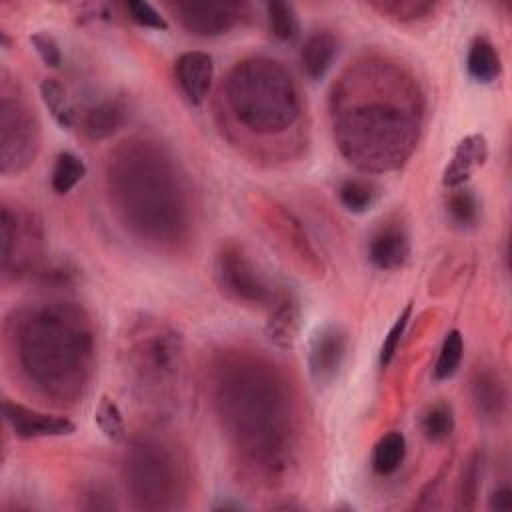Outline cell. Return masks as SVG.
I'll return each mask as SVG.
<instances>
[{
    "mask_svg": "<svg viewBox=\"0 0 512 512\" xmlns=\"http://www.w3.org/2000/svg\"><path fill=\"white\" fill-rule=\"evenodd\" d=\"M404 458H406V438L402 432L390 430L376 440L372 448L370 464L378 476H390L402 466Z\"/></svg>",
    "mask_w": 512,
    "mask_h": 512,
    "instance_id": "7402d4cb",
    "label": "cell"
},
{
    "mask_svg": "<svg viewBox=\"0 0 512 512\" xmlns=\"http://www.w3.org/2000/svg\"><path fill=\"white\" fill-rule=\"evenodd\" d=\"M88 168L86 162L76 156L74 152H60L54 160L52 166V174H50V186L56 194H68L72 188H76V184H80L86 176Z\"/></svg>",
    "mask_w": 512,
    "mask_h": 512,
    "instance_id": "83f0119b",
    "label": "cell"
},
{
    "mask_svg": "<svg viewBox=\"0 0 512 512\" xmlns=\"http://www.w3.org/2000/svg\"><path fill=\"white\" fill-rule=\"evenodd\" d=\"M462 356H464V338H462V332L460 330H448L444 340H442V346H440V352H438V358H436V364H434V380L442 382V380H448L452 378L460 364H462Z\"/></svg>",
    "mask_w": 512,
    "mask_h": 512,
    "instance_id": "4dcf8cb0",
    "label": "cell"
},
{
    "mask_svg": "<svg viewBox=\"0 0 512 512\" xmlns=\"http://www.w3.org/2000/svg\"><path fill=\"white\" fill-rule=\"evenodd\" d=\"M410 314H412V302H408V304L402 308V312L398 314V318H396L394 324L390 326L388 334L384 336V342H382V346H380V366H382V368L390 366V362L394 360V356H396V352H398V346H400V340H402V336H404V332H406V326H408V322H410Z\"/></svg>",
    "mask_w": 512,
    "mask_h": 512,
    "instance_id": "836d02e7",
    "label": "cell"
},
{
    "mask_svg": "<svg viewBox=\"0 0 512 512\" xmlns=\"http://www.w3.org/2000/svg\"><path fill=\"white\" fill-rule=\"evenodd\" d=\"M214 510H244L246 506L242 502H230V500H222V502H216L212 506Z\"/></svg>",
    "mask_w": 512,
    "mask_h": 512,
    "instance_id": "f35d334b",
    "label": "cell"
},
{
    "mask_svg": "<svg viewBox=\"0 0 512 512\" xmlns=\"http://www.w3.org/2000/svg\"><path fill=\"white\" fill-rule=\"evenodd\" d=\"M456 428L454 408L446 400H436L428 404L420 416V430L424 438L432 444L446 442Z\"/></svg>",
    "mask_w": 512,
    "mask_h": 512,
    "instance_id": "cb8c5ba5",
    "label": "cell"
},
{
    "mask_svg": "<svg viewBox=\"0 0 512 512\" xmlns=\"http://www.w3.org/2000/svg\"><path fill=\"white\" fill-rule=\"evenodd\" d=\"M446 212L456 228L470 230L480 220V202L470 188L456 186L446 196Z\"/></svg>",
    "mask_w": 512,
    "mask_h": 512,
    "instance_id": "4316f807",
    "label": "cell"
},
{
    "mask_svg": "<svg viewBox=\"0 0 512 512\" xmlns=\"http://www.w3.org/2000/svg\"><path fill=\"white\" fill-rule=\"evenodd\" d=\"M120 362L128 390L150 416L166 420L178 410L186 356L184 338L174 326L150 316L132 320Z\"/></svg>",
    "mask_w": 512,
    "mask_h": 512,
    "instance_id": "8992f818",
    "label": "cell"
},
{
    "mask_svg": "<svg viewBox=\"0 0 512 512\" xmlns=\"http://www.w3.org/2000/svg\"><path fill=\"white\" fill-rule=\"evenodd\" d=\"M220 118L232 142L256 158H288L300 136L304 104L292 72L268 56L236 62L220 84Z\"/></svg>",
    "mask_w": 512,
    "mask_h": 512,
    "instance_id": "5b68a950",
    "label": "cell"
},
{
    "mask_svg": "<svg viewBox=\"0 0 512 512\" xmlns=\"http://www.w3.org/2000/svg\"><path fill=\"white\" fill-rule=\"evenodd\" d=\"M208 392L238 476L256 488L282 486L300 448V412L284 368L262 350L224 348L210 362Z\"/></svg>",
    "mask_w": 512,
    "mask_h": 512,
    "instance_id": "6da1fadb",
    "label": "cell"
},
{
    "mask_svg": "<svg viewBox=\"0 0 512 512\" xmlns=\"http://www.w3.org/2000/svg\"><path fill=\"white\" fill-rule=\"evenodd\" d=\"M84 510H114L116 508V500H114V492L106 486V484H90L84 488L82 492V504Z\"/></svg>",
    "mask_w": 512,
    "mask_h": 512,
    "instance_id": "8d00e7d4",
    "label": "cell"
},
{
    "mask_svg": "<svg viewBox=\"0 0 512 512\" xmlns=\"http://www.w3.org/2000/svg\"><path fill=\"white\" fill-rule=\"evenodd\" d=\"M42 142L40 118L18 82L2 72L0 88V174L18 176L34 164Z\"/></svg>",
    "mask_w": 512,
    "mask_h": 512,
    "instance_id": "ba28073f",
    "label": "cell"
},
{
    "mask_svg": "<svg viewBox=\"0 0 512 512\" xmlns=\"http://www.w3.org/2000/svg\"><path fill=\"white\" fill-rule=\"evenodd\" d=\"M30 44L34 46L36 54L40 56V60L50 66V68H58L62 64V52L60 46L56 42V38L48 32H34L30 36Z\"/></svg>",
    "mask_w": 512,
    "mask_h": 512,
    "instance_id": "d590c367",
    "label": "cell"
},
{
    "mask_svg": "<svg viewBox=\"0 0 512 512\" xmlns=\"http://www.w3.org/2000/svg\"><path fill=\"white\" fill-rule=\"evenodd\" d=\"M122 478L136 510L184 508L192 490V468L184 446L158 432L136 434L122 454Z\"/></svg>",
    "mask_w": 512,
    "mask_h": 512,
    "instance_id": "52a82bcc",
    "label": "cell"
},
{
    "mask_svg": "<svg viewBox=\"0 0 512 512\" xmlns=\"http://www.w3.org/2000/svg\"><path fill=\"white\" fill-rule=\"evenodd\" d=\"M174 78L192 106H200L210 94L214 80V60L208 52L190 50L174 60Z\"/></svg>",
    "mask_w": 512,
    "mask_h": 512,
    "instance_id": "2e32d148",
    "label": "cell"
},
{
    "mask_svg": "<svg viewBox=\"0 0 512 512\" xmlns=\"http://www.w3.org/2000/svg\"><path fill=\"white\" fill-rule=\"evenodd\" d=\"M214 280L226 298L242 306L266 310L272 306L280 288L250 252L236 242H226L218 248L214 256Z\"/></svg>",
    "mask_w": 512,
    "mask_h": 512,
    "instance_id": "30bf717a",
    "label": "cell"
},
{
    "mask_svg": "<svg viewBox=\"0 0 512 512\" xmlns=\"http://www.w3.org/2000/svg\"><path fill=\"white\" fill-rule=\"evenodd\" d=\"M80 270L66 258H46L42 266L32 274L30 282L44 288H68L80 278Z\"/></svg>",
    "mask_w": 512,
    "mask_h": 512,
    "instance_id": "f546056e",
    "label": "cell"
},
{
    "mask_svg": "<svg viewBox=\"0 0 512 512\" xmlns=\"http://www.w3.org/2000/svg\"><path fill=\"white\" fill-rule=\"evenodd\" d=\"M482 466H484V456L480 450H474L458 476V488H456V508L458 510H474L478 504V494L482 486Z\"/></svg>",
    "mask_w": 512,
    "mask_h": 512,
    "instance_id": "d4e9b609",
    "label": "cell"
},
{
    "mask_svg": "<svg viewBox=\"0 0 512 512\" xmlns=\"http://www.w3.org/2000/svg\"><path fill=\"white\" fill-rule=\"evenodd\" d=\"M6 346L22 384L52 406L84 400L96 362L88 310L70 300L20 306L6 318Z\"/></svg>",
    "mask_w": 512,
    "mask_h": 512,
    "instance_id": "277c9868",
    "label": "cell"
},
{
    "mask_svg": "<svg viewBox=\"0 0 512 512\" xmlns=\"http://www.w3.org/2000/svg\"><path fill=\"white\" fill-rule=\"evenodd\" d=\"M40 96L60 128L70 130L76 124V110L68 98L66 88L56 78H44L40 82Z\"/></svg>",
    "mask_w": 512,
    "mask_h": 512,
    "instance_id": "484cf974",
    "label": "cell"
},
{
    "mask_svg": "<svg viewBox=\"0 0 512 512\" xmlns=\"http://www.w3.org/2000/svg\"><path fill=\"white\" fill-rule=\"evenodd\" d=\"M466 70L478 84H492L502 74V60L486 36H476L466 54Z\"/></svg>",
    "mask_w": 512,
    "mask_h": 512,
    "instance_id": "44dd1931",
    "label": "cell"
},
{
    "mask_svg": "<svg viewBox=\"0 0 512 512\" xmlns=\"http://www.w3.org/2000/svg\"><path fill=\"white\" fill-rule=\"evenodd\" d=\"M266 18L272 36L280 42L296 40L300 32L298 14L290 2H268L266 4Z\"/></svg>",
    "mask_w": 512,
    "mask_h": 512,
    "instance_id": "1f68e13d",
    "label": "cell"
},
{
    "mask_svg": "<svg viewBox=\"0 0 512 512\" xmlns=\"http://www.w3.org/2000/svg\"><path fill=\"white\" fill-rule=\"evenodd\" d=\"M108 202L124 230L158 252H178L194 236L196 206L186 172L152 138H128L106 160Z\"/></svg>",
    "mask_w": 512,
    "mask_h": 512,
    "instance_id": "3957f363",
    "label": "cell"
},
{
    "mask_svg": "<svg viewBox=\"0 0 512 512\" xmlns=\"http://www.w3.org/2000/svg\"><path fill=\"white\" fill-rule=\"evenodd\" d=\"M124 10L128 14V18L140 26V28H150V30H168V22L166 18L148 2L142 0H130L124 4Z\"/></svg>",
    "mask_w": 512,
    "mask_h": 512,
    "instance_id": "e575fe53",
    "label": "cell"
},
{
    "mask_svg": "<svg viewBox=\"0 0 512 512\" xmlns=\"http://www.w3.org/2000/svg\"><path fill=\"white\" fill-rule=\"evenodd\" d=\"M410 258V236L398 222L382 224L368 242V260L374 268L400 270Z\"/></svg>",
    "mask_w": 512,
    "mask_h": 512,
    "instance_id": "e0dca14e",
    "label": "cell"
},
{
    "mask_svg": "<svg viewBox=\"0 0 512 512\" xmlns=\"http://www.w3.org/2000/svg\"><path fill=\"white\" fill-rule=\"evenodd\" d=\"M302 322L300 296L292 286H280L278 294L268 308V320L264 324V334L280 350H290L296 344Z\"/></svg>",
    "mask_w": 512,
    "mask_h": 512,
    "instance_id": "5bb4252c",
    "label": "cell"
},
{
    "mask_svg": "<svg viewBox=\"0 0 512 512\" xmlns=\"http://www.w3.org/2000/svg\"><path fill=\"white\" fill-rule=\"evenodd\" d=\"M338 152L358 170L392 172L414 154L426 100L414 72L384 52H362L336 78L328 96Z\"/></svg>",
    "mask_w": 512,
    "mask_h": 512,
    "instance_id": "7a4b0ae2",
    "label": "cell"
},
{
    "mask_svg": "<svg viewBox=\"0 0 512 512\" xmlns=\"http://www.w3.org/2000/svg\"><path fill=\"white\" fill-rule=\"evenodd\" d=\"M168 8L188 34L200 38L228 34L252 16L246 2H170Z\"/></svg>",
    "mask_w": 512,
    "mask_h": 512,
    "instance_id": "8fae6325",
    "label": "cell"
},
{
    "mask_svg": "<svg viewBox=\"0 0 512 512\" xmlns=\"http://www.w3.org/2000/svg\"><path fill=\"white\" fill-rule=\"evenodd\" d=\"M488 508L492 512H506L512 508V490L508 484H500L490 492Z\"/></svg>",
    "mask_w": 512,
    "mask_h": 512,
    "instance_id": "74e56055",
    "label": "cell"
},
{
    "mask_svg": "<svg viewBox=\"0 0 512 512\" xmlns=\"http://www.w3.org/2000/svg\"><path fill=\"white\" fill-rule=\"evenodd\" d=\"M2 274L4 278H32L50 256L46 254V234L36 212L2 204Z\"/></svg>",
    "mask_w": 512,
    "mask_h": 512,
    "instance_id": "9c48e42d",
    "label": "cell"
},
{
    "mask_svg": "<svg viewBox=\"0 0 512 512\" xmlns=\"http://www.w3.org/2000/svg\"><path fill=\"white\" fill-rule=\"evenodd\" d=\"M472 406L484 422H498L506 414L508 390L502 374L494 364H478L470 376Z\"/></svg>",
    "mask_w": 512,
    "mask_h": 512,
    "instance_id": "9a60e30c",
    "label": "cell"
},
{
    "mask_svg": "<svg viewBox=\"0 0 512 512\" xmlns=\"http://www.w3.org/2000/svg\"><path fill=\"white\" fill-rule=\"evenodd\" d=\"M440 4L426 2V0H374L368 2V8L380 14L386 20L398 24H410L418 20L430 18Z\"/></svg>",
    "mask_w": 512,
    "mask_h": 512,
    "instance_id": "603a6c76",
    "label": "cell"
},
{
    "mask_svg": "<svg viewBox=\"0 0 512 512\" xmlns=\"http://www.w3.org/2000/svg\"><path fill=\"white\" fill-rule=\"evenodd\" d=\"M340 204L352 214L368 212L378 200V186L370 180L348 178L338 186Z\"/></svg>",
    "mask_w": 512,
    "mask_h": 512,
    "instance_id": "f1b7e54d",
    "label": "cell"
},
{
    "mask_svg": "<svg viewBox=\"0 0 512 512\" xmlns=\"http://www.w3.org/2000/svg\"><path fill=\"white\" fill-rule=\"evenodd\" d=\"M340 42L330 30L312 32L300 48V66L310 80H322L338 56Z\"/></svg>",
    "mask_w": 512,
    "mask_h": 512,
    "instance_id": "ffe728a7",
    "label": "cell"
},
{
    "mask_svg": "<svg viewBox=\"0 0 512 512\" xmlns=\"http://www.w3.org/2000/svg\"><path fill=\"white\" fill-rule=\"evenodd\" d=\"M488 160V142L482 134L474 132L464 136L452 150L450 162L442 172V184L446 188L464 186L466 180L484 166Z\"/></svg>",
    "mask_w": 512,
    "mask_h": 512,
    "instance_id": "d6986e66",
    "label": "cell"
},
{
    "mask_svg": "<svg viewBox=\"0 0 512 512\" xmlns=\"http://www.w3.org/2000/svg\"><path fill=\"white\" fill-rule=\"evenodd\" d=\"M128 104L120 96H106L90 104L82 118L80 126L88 140L100 142L112 138L128 122Z\"/></svg>",
    "mask_w": 512,
    "mask_h": 512,
    "instance_id": "ac0fdd59",
    "label": "cell"
},
{
    "mask_svg": "<svg viewBox=\"0 0 512 512\" xmlns=\"http://www.w3.org/2000/svg\"><path fill=\"white\" fill-rule=\"evenodd\" d=\"M2 418L20 440L58 438L76 432V424L60 414H48L10 398H2Z\"/></svg>",
    "mask_w": 512,
    "mask_h": 512,
    "instance_id": "4fadbf2b",
    "label": "cell"
},
{
    "mask_svg": "<svg viewBox=\"0 0 512 512\" xmlns=\"http://www.w3.org/2000/svg\"><path fill=\"white\" fill-rule=\"evenodd\" d=\"M94 422L108 440L120 442L126 438V424H124L122 410L118 408V404L112 398H108V396L100 398V402L96 406Z\"/></svg>",
    "mask_w": 512,
    "mask_h": 512,
    "instance_id": "d6a6232c",
    "label": "cell"
},
{
    "mask_svg": "<svg viewBox=\"0 0 512 512\" xmlns=\"http://www.w3.org/2000/svg\"><path fill=\"white\" fill-rule=\"evenodd\" d=\"M348 332L340 324H324L308 340V374L316 386L332 384L348 356Z\"/></svg>",
    "mask_w": 512,
    "mask_h": 512,
    "instance_id": "7c38bea8",
    "label": "cell"
}]
</instances>
